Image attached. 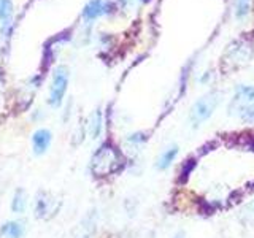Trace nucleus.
Listing matches in <instances>:
<instances>
[{
    "label": "nucleus",
    "mask_w": 254,
    "mask_h": 238,
    "mask_svg": "<svg viewBox=\"0 0 254 238\" xmlns=\"http://www.w3.org/2000/svg\"><path fill=\"white\" fill-rule=\"evenodd\" d=\"M27 206V200H26V192L22 189L16 190V194L13 197V202H11V210L13 213H24Z\"/></svg>",
    "instance_id": "nucleus-10"
},
{
    "label": "nucleus",
    "mask_w": 254,
    "mask_h": 238,
    "mask_svg": "<svg viewBox=\"0 0 254 238\" xmlns=\"http://www.w3.org/2000/svg\"><path fill=\"white\" fill-rule=\"evenodd\" d=\"M50 205H51V198H48L46 194H40L38 200L35 205V213L38 218H45L48 213H50Z\"/></svg>",
    "instance_id": "nucleus-11"
},
{
    "label": "nucleus",
    "mask_w": 254,
    "mask_h": 238,
    "mask_svg": "<svg viewBox=\"0 0 254 238\" xmlns=\"http://www.w3.org/2000/svg\"><path fill=\"white\" fill-rule=\"evenodd\" d=\"M24 232H26V229H24L22 222L19 221H10L0 229V234L5 238H22Z\"/></svg>",
    "instance_id": "nucleus-8"
},
{
    "label": "nucleus",
    "mask_w": 254,
    "mask_h": 238,
    "mask_svg": "<svg viewBox=\"0 0 254 238\" xmlns=\"http://www.w3.org/2000/svg\"><path fill=\"white\" fill-rule=\"evenodd\" d=\"M178 151L180 149H178L177 145H172L167 149H164L162 153H161V156H159L157 162H156V169L157 170H167V169H169V167L173 164L175 159H177Z\"/></svg>",
    "instance_id": "nucleus-7"
},
{
    "label": "nucleus",
    "mask_w": 254,
    "mask_h": 238,
    "mask_svg": "<svg viewBox=\"0 0 254 238\" xmlns=\"http://www.w3.org/2000/svg\"><path fill=\"white\" fill-rule=\"evenodd\" d=\"M173 238H186V235H185V232H178Z\"/></svg>",
    "instance_id": "nucleus-16"
},
{
    "label": "nucleus",
    "mask_w": 254,
    "mask_h": 238,
    "mask_svg": "<svg viewBox=\"0 0 254 238\" xmlns=\"http://www.w3.org/2000/svg\"><path fill=\"white\" fill-rule=\"evenodd\" d=\"M67 86H68V71L65 67H58L54 70L53 75V83H51V89H50V105L51 107H59L64 95L67 92Z\"/></svg>",
    "instance_id": "nucleus-4"
},
{
    "label": "nucleus",
    "mask_w": 254,
    "mask_h": 238,
    "mask_svg": "<svg viewBox=\"0 0 254 238\" xmlns=\"http://www.w3.org/2000/svg\"><path fill=\"white\" fill-rule=\"evenodd\" d=\"M111 11H113V3L108 2V0H91L83 8V18L86 21H92L102 14H107Z\"/></svg>",
    "instance_id": "nucleus-5"
},
{
    "label": "nucleus",
    "mask_w": 254,
    "mask_h": 238,
    "mask_svg": "<svg viewBox=\"0 0 254 238\" xmlns=\"http://www.w3.org/2000/svg\"><path fill=\"white\" fill-rule=\"evenodd\" d=\"M13 14V2L11 0H0V22L10 21Z\"/></svg>",
    "instance_id": "nucleus-12"
},
{
    "label": "nucleus",
    "mask_w": 254,
    "mask_h": 238,
    "mask_svg": "<svg viewBox=\"0 0 254 238\" xmlns=\"http://www.w3.org/2000/svg\"><path fill=\"white\" fill-rule=\"evenodd\" d=\"M250 11V0H235V16L237 18H245Z\"/></svg>",
    "instance_id": "nucleus-13"
},
{
    "label": "nucleus",
    "mask_w": 254,
    "mask_h": 238,
    "mask_svg": "<svg viewBox=\"0 0 254 238\" xmlns=\"http://www.w3.org/2000/svg\"><path fill=\"white\" fill-rule=\"evenodd\" d=\"M229 115L237 116L243 122H254V84L237 86L234 97L229 103Z\"/></svg>",
    "instance_id": "nucleus-1"
},
{
    "label": "nucleus",
    "mask_w": 254,
    "mask_h": 238,
    "mask_svg": "<svg viewBox=\"0 0 254 238\" xmlns=\"http://www.w3.org/2000/svg\"><path fill=\"white\" fill-rule=\"evenodd\" d=\"M127 141L132 143V145H141V143L146 141V137H145V133L137 132V133L129 135V137H127Z\"/></svg>",
    "instance_id": "nucleus-15"
},
{
    "label": "nucleus",
    "mask_w": 254,
    "mask_h": 238,
    "mask_svg": "<svg viewBox=\"0 0 254 238\" xmlns=\"http://www.w3.org/2000/svg\"><path fill=\"white\" fill-rule=\"evenodd\" d=\"M242 221L245 224H251V222H254V200L245 206V210L242 211Z\"/></svg>",
    "instance_id": "nucleus-14"
},
{
    "label": "nucleus",
    "mask_w": 254,
    "mask_h": 238,
    "mask_svg": "<svg viewBox=\"0 0 254 238\" xmlns=\"http://www.w3.org/2000/svg\"><path fill=\"white\" fill-rule=\"evenodd\" d=\"M221 102V94L219 92H208L205 94L203 97L198 99L192 107H190L189 111V122L190 125L197 129L198 125H202V122H205L213 113L216 107Z\"/></svg>",
    "instance_id": "nucleus-2"
},
{
    "label": "nucleus",
    "mask_w": 254,
    "mask_h": 238,
    "mask_svg": "<svg viewBox=\"0 0 254 238\" xmlns=\"http://www.w3.org/2000/svg\"><path fill=\"white\" fill-rule=\"evenodd\" d=\"M102 132V111L95 110L89 119V135L91 138H99Z\"/></svg>",
    "instance_id": "nucleus-9"
},
{
    "label": "nucleus",
    "mask_w": 254,
    "mask_h": 238,
    "mask_svg": "<svg viewBox=\"0 0 254 238\" xmlns=\"http://www.w3.org/2000/svg\"><path fill=\"white\" fill-rule=\"evenodd\" d=\"M119 154L111 145H102L92 159V172L97 177H105L118 170L119 167Z\"/></svg>",
    "instance_id": "nucleus-3"
},
{
    "label": "nucleus",
    "mask_w": 254,
    "mask_h": 238,
    "mask_svg": "<svg viewBox=\"0 0 254 238\" xmlns=\"http://www.w3.org/2000/svg\"><path fill=\"white\" fill-rule=\"evenodd\" d=\"M53 140V135L48 129H38L34 135H32V146H34V153L37 156L45 154L46 149L50 148Z\"/></svg>",
    "instance_id": "nucleus-6"
}]
</instances>
